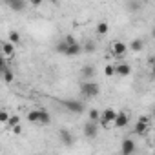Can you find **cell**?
Masks as SVG:
<instances>
[{
	"instance_id": "1",
	"label": "cell",
	"mask_w": 155,
	"mask_h": 155,
	"mask_svg": "<svg viewBox=\"0 0 155 155\" xmlns=\"http://www.w3.org/2000/svg\"><path fill=\"white\" fill-rule=\"evenodd\" d=\"M101 93V86L93 81H84L82 86H81V95L86 97V99H95L97 95Z\"/></svg>"
},
{
	"instance_id": "2",
	"label": "cell",
	"mask_w": 155,
	"mask_h": 155,
	"mask_svg": "<svg viewBox=\"0 0 155 155\" xmlns=\"http://www.w3.org/2000/svg\"><path fill=\"white\" fill-rule=\"evenodd\" d=\"M117 115H119V111H117V110H113V108H106V110L102 111L101 119H99L101 126H102V128H110V124H113V122H115Z\"/></svg>"
},
{
	"instance_id": "3",
	"label": "cell",
	"mask_w": 155,
	"mask_h": 155,
	"mask_svg": "<svg viewBox=\"0 0 155 155\" xmlns=\"http://www.w3.org/2000/svg\"><path fill=\"white\" fill-rule=\"evenodd\" d=\"M62 106L71 111V113H82L84 111V102L77 101V99H68V101H62Z\"/></svg>"
},
{
	"instance_id": "4",
	"label": "cell",
	"mask_w": 155,
	"mask_h": 155,
	"mask_svg": "<svg viewBox=\"0 0 155 155\" xmlns=\"http://www.w3.org/2000/svg\"><path fill=\"white\" fill-rule=\"evenodd\" d=\"M150 124V119L148 117H140L139 120H137V124H135V133L137 135H146L148 133V126Z\"/></svg>"
},
{
	"instance_id": "5",
	"label": "cell",
	"mask_w": 155,
	"mask_h": 155,
	"mask_svg": "<svg viewBox=\"0 0 155 155\" xmlns=\"http://www.w3.org/2000/svg\"><path fill=\"white\" fill-rule=\"evenodd\" d=\"M97 133H99V126H97V122H95V120H88L86 126H84V135H86L88 139H95Z\"/></svg>"
},
{
	"instance_id": "6",
	"label": "cell",
	"mask_w": 155,
	"mask_h": 155,
	"mask_svg": "<svg viewBox=\"0 0 155 155\" xmlns=\"http://www.w3.org/2000/svg\"><path fill=\"white\" fill-rule=\"evenodd\" d=\"M128 49H130V48H128L124 42H120V40H119V42H115V44H113V57L122 58V57L128 53Z\"/></svg>"
},
{
	"instance_id": "7",
	"label": "cell",
	"mask_w": 155,
	"mask_h": 155,
	"mask_svg": "<svg viewBox=\"0 0 155 155\" xmlns=\"http://www.w3.org/2000/svg\"><path fill=\"white\" fill-rule=\"evenodd\" d=\"M120 151H122L124 155H131V153L135 151V142L126 137V139L122 140V144H120Z\"/></svg>"
},
{
	"instance_id": "8",
	"label": "cell",
	"mask_w": 155,
	"mask_h": 155,
	"mask_svg": "<svg viewBox=\"0 0 155 155\" xmlns=\"http://www.w3.org/2000/svg\"><path fill=\"white\" fill-rule=\"evenodd\" d=\"M128 124H130V117H128L124 111H119V115H117V119H115L113 126H117V128H126Z\"/></svg>"
},
{
	"instance_id": "9",
	"label": "cell",
	"mask_w": 155,
	"mask_h": 155,
	"mask_svg": "<svg viewBox=\"0 0 155 155\" xmlns=\"http://www.w3.org/2000/svg\"><path fill=\"white\" fill-rule=\"evenodd\" d=\"M115 71H117V75H120V77H128V75H131V66L126 64V62H122V64H117V66H115Z\"/></svg>"
},
{
	"instance_id": "10",
	"label": "cell",
	"mask_w": 155,
	"mask_h": 155,
	"mask_svg": "<svg viewBox=\"0 0 155 155\" xmlns=\"http://www.w3.org/2000/svg\"><path fill=\"white\" fill-rule=\"evenodd\" d=\"M8 6H9L13 11L20 13V11H24V9H26V0H9Z\"/></svg>"
},
{
	"instance_id": "11",
	"label": "cell",
	"mask_w": 155,
	"mask_h": 155,
	"mask_svg": "<svg viewBox=\"0 0 155 155\" xmlns=\"http://www.w3.org/2000/svg\"><path fill=\"white\" fill-rule=\"evenodd\" d=\"M58 137H60V140L66 144V146H69V144H73V140H75V137L68 131V130H60L58 131Z\"/></svg>"
},
{
	"instance_id": "12",
	"label": "cell",
	"mask_w": 155,
	"mask_h": 155,
	"mask_svg": "<svg viewBox=\"0 0 155 155\" xmlns=\"http://www.w3.org/2000/svg\"><path fill=\"white\" fill-rule=\"evenodd\" d=\"M81 53H82V46L79 42L68 46V57H77V55H81Z\"/></svg>"
},
{
	"instance_id": "13",
	"label": "cell",
	"mask_w": 155,
	"mask_h": 155,
	"mask_svg": "<svg viewBox=\"0 0 155 155\" xmlns=\"http://www.w3.org/2000/svg\"><path fill=\"white\" fill-rule=\"evenodd\" d=\"M130 49H131V53H140V51L144 49V40H142V38H135V40H131Z\"/></svg>"
},
{
	"instance_id": "14",
	"label": "cell",
	"mask_w": 155,
	"mask_h": 155,
	"mask_svg": "<svg viewBox=\"0 0 155 155\" xmlns=\"http://www.w3.org/2000/svg\"><path fill=\"white\" fill-rule=\"evenodd\" d=\"M81 75H82L84 81H91L93 75H95V68H93V66H84L82 71H81Z\"/></svg>"
},
{
	"instance_id": "15",
	"label": "cell",
	"mask_w": 155,
	"mask_h": 155,
	"mask_svg": "<svg viewBox=\"0 0 155 155\" xmlns=\"http://www.w3.org/2000/svg\"><path fill=\"white\" fill-rule=\"evenodd\" d=\"M51 122V117H49V113L46 111V110H38V124H49Z\"/></svg>"
},
{
	"instance_id": "16",
	"label": "cell",
	"mask_w": 155,
	"mask_h": 155,
	"mask_svg": "<svg viewBox=\"0 0 155 155\" xmlns=\"http://www.w3.org/2000/svg\"><path fill=\"white\" fill-rule=\"evenodd\" d=\"M2 75H4V82H8V84H9V82H13V79H15V75L11 73V69H9L8 66H4V68H2Z\"/></svg>"
},
{
	"instance_id": "17",
	"label": "cell",
	"mask_w": 155,
	"mask_h": 155,
	"mask_svg": "<svg viewBox=\"0 0 155 155\" xmlns=\"http://www.w3.org/2000/svg\"><path fill=\"white\" fill-rule=\"evenodd\" d=\"M2 48H4V53H6L8 57H11V55L15 53V44H13L11 40H6V42L2 44Z\"/></svg>"
},
{
	"instance_id": "18",
	"label": "cell",
	"mask_w": 155,
	"mask_h": 155,
	"mask_svg": "<svg viewBox=\"0 0 155 155\" xmlns=\"http://www.w3.org/2000/svg\"><path fill=\"white\" fill-rule=\"evenodd\" d=\"M68 46H69V44H68L66 40H62V42H58V44H57L55 51H57V53H60V55H68Z\"/></svg>"
},
{
	"instance_id": "19",
	"label": "cell",
	"mask_w": 155,
	"mask_h": 155,
	"mask_svg": "<svg viewBox=\"0 0 155 155\" xmlns=\"http://www.w3.org/2000/svg\"><path fill=\"white\" fill-rule=\"evenodd\" d=\"M108 29H110L108 22H99V24H97V33H99V35H106Z\"/></svg>"
},
{
	"instance_id": "20",
	"label": "cell",
	"mask_w": 155,
	"mask_h": 155,
	"mask_svg": "<svg viewBox=\"0 0 155 155\" xmlns=\"http://www.w3.org/2000/svg\"><path fill=\"white\" fill-rule=\"evenodd\" d=\"M28 120L29 122H38V110H33L28 113Z\"/></svg>"
},
{
	"instance_id": "21",
	"label": "cell",
	"mask_w": 155,
	"mask_h": 155,
	"mask_svg": "<svg viewBox=\"0 0 155 155\" xmlns=\"http://www.w3.org/2000/svg\"><path fill=\"white\" fill-rule=\"evenodd\" d=\"M9 40H11L13 44H18V42H20V33H18V31H11V33H9Z\"/></svg>"
},
{
	"instance_id": "22",
	"label": "cell",
	"mask_w": 155,
	"mask_h": 155,
	"mask_svg": "<svg viewBox=\"0 0 155 155\" xmlns=\"http://www.w3.org/2000/svg\"><path fill=\"white\" fill-rule=\"evenodd\" d=\"M102 113H99V110H90V120H99Z\"/></svg>"
},
{
	"instance_id": "23",
	"label": "cell",
	"mask_w": 155,
	"mask_h": 155,
	"mask_svg": "<svg viewBox=\"0 0 155 155\" xmlns=\"http://www.w3.org/2000/svg\"><path fill=\"white\" fill-rule=\"evenodd\" d=\"M8 120H9L8 111H0V122H2V124H8Z\"/></svg>"
},
{
	"instance_id": "24",
	"label": "cell",
	"mask_w": 155,
	"mask_h": 155,
	"mask_svg": "<svg viewBox=\"0 0 155 155\" xmlns=\"http://www.w3.org/2000/svg\"><path fill=\"white\" fill-rule=\"evenodd\" d=\"M84 49H86L88 53H93V51H95V42H91V40H90V42H86Z\"/></svg>"
},
{
	"instance_id": "25",
	"label": "cell",
	"mask_w": 155,
	"mask_h": 155,
	"mask_svg": "<svg viewBox=\"0 0 155 155\" xmlns=\"http://www.w3.org/2000/svg\"><path fill=\"white\" fill-rule=\"evenodd\" d=\"M104 73H106L108 77H111V75H117V71H115V66H106Z\"/></svg>"
},
{
	"instance_id": "26",
	"label": "cell",
	"mask_w": 155,
	"mask_h": 155,
	"mask_svg": "<svg viewBox=\"0 0 155 155\" xmlns=\"http://www.w3.org/2000/svg\"><path fill=\"white\" fill-rule=\"evenodd\" d=\"M130 8H131V11H139L140 9V4L137 2V0H133V2H130Z\"/></svg>"
},
{
	"instance_id": "27",
	"label": "cell",
	"mask_w": 155,
	"mask_h": 155,
	"mask_svg": "<svg viewBox=\"0 0 155 155\" xmlns=\"http://www.w3.org/2000/svg\"><path fill=\"white\" fill-rule=\"evenodd\" d=\"M17 124H18V117H17V115H15V117H11V119L8 120V126H11V128H13V126H17Z\"/></svg>"
},
{
	"instance_id": "28",
	"label": "cell",
	"mask_w": 155,
	"mask_h": 155,
	"mask_svg": "<svg viewBox=\"0 0 155 155\" xmlns=\"http://www.w3.org/2000/svg\"><path fill=\"white\" fill-rule=\"evenodd\" d=\"M64 40H66V42H68V44H75V42H77V40H75V37H73V35H68V37H64Z\"/></svg>"
},
{
	"instance_id": "29",
	"label": "cell",
	"mask_w": 155,
	"mask_h": 155,
	"mask_svg": "<svg viewBox=\"0 0 155 155\" xmlns=\"http://www.w3.org/2000/svg\"><path fill=\"white\" fill-rule=\"evenodd\" d=\"M29 4H31V6H40L42 0H29Z\"/></svg>"
},
{
	"instance_id": "30",
	"label": "cell",
	"mask_w": 155,
	"mask_h": 155,
	"mask_svg": "<svg viewBox=\"0 0 155 155\" xmlns=\"http://www.w3.org/2000/svg\"><path fill=\"white\" fill-rule=\"evenodd\" d=\"M11 130H13V131H15V133H20V131H22V128H20V126H18V124H17V126H13V128H11Z\"/></svg>"
},
{
	"instance_id": "31",
	"label": "cell",
	"mask_w": 155,
	"mask_h": 155,
	"mask_svg": "<svg viewBox=\"0 0 155 155\" xmlns=\"http://www.w3.org/2000/svg\"><path fill=\"white\" fill-rule=\"evenodd\" d=\"M151 71H153V75H155V62L151 64Z\"/></svg>"
},
{
	"instance_id": "32",
	"label": "cell",
	"mask_w": 155,
	"mask_h": 155,
	"mask_svg": "<svg viewBox=\"0 0 155 155\" xmlns=\"http://www.w3.org/2000/svg\"><path fill=\"white\" fill-rule=\"evenodd\" d=\"M153 117H155V106H153Z\"/></svg>"
},
{
	"instance_id": "33",
	"label": "cell",
	"mask_w": 155,
	"mask_h": 155,
	"mask_svg": "<svg viewBox=\"0 0 155 155\" xmlns=\"http://www.w3.org/2000/svg\"><path fill=\"white\" fill-rule=\"evenodd\" d=\"M4 2H6V4H8V2H9V0H4Z\"/></svg>"
},
{
	"instance_id": "34",
	"label": "cell",
	"mask_w": 155,
	"mask_h": 155,
	"mask_svg": "<svg viewBox=\"0 0 155 155\" xmlns=\"http://www.w3.org/2000/svg\"><path fill=\"white\" fill-rule=\"evenodd\" d=\"M153 37H155V29H153Z\"/></svg>"
}]
</instances>
